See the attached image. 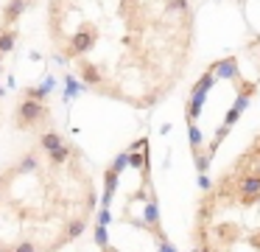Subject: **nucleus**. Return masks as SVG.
<instances>
[{"instance_id":"obj_1","label":"nucleus","mask_w":260,"mask_h":252,"mask_svg":"<svg viewBox=\"0 0 260 252\" xmlns=\"http://www.w3.org/2000/svg\"><path fill=\"white\" fill-rule=\"evenodd\" d=\"M193 0H51L56 59L92 93L151 106L182 78L193 42Z\"/></svg>"},{"instance_id":"obj_2","label":"nucleus","mask_w":260,"mask_h":252,"mask_svg":"<svg viewBox=\"0 0 260 252\" xmlns=\"http://www.w3.org/2000/svg\"><path fill=\"white\" fill-rule=\"evenodd\" d=\"M98 199L84 151L42 132L0 171V252H62L87 233Z\"/></svg>"},{"instance_id":"obj_4","label":"nucleus","mask_w":260,"mask_h":252,"mask_svg":"<svg viewBox=\"0 0 260 252\" xmlns=\"http://www.w3.org/2000/svg\"><path fill=\"white\" fill-rule=\"evenodd\" d=\"M132 179L123 182L118 165L107 171L104 207L98 218L101 252H174L159 224V199L151 182L148 143L140 140L126 151Z\"/></svg>"},{"instance_id":"obj_5","label":"nucleus","mask_w":260,"mask_h":252,"mask_svg":"<svg viewBox=\"0 0 260 252\" xmlns=\"http://www.w3.org/2000/svg\"><path fill=\"white\" fill-rule=\"evenodd\" d=\"M42 121L48 123V104L45 98H34V95H28L25 101H20L17 104V126L20 129H37L42 126Z\"/></svg>"},{"instance_id":"obj_3","label":"nucleus","mask_w":260,"mask_h":252,"mask_svg":"<svg viewBox=\"0 0 260 252\" xmlns=\"http://www.w3.org/2000/svg\"><path fill=\"white\" fill-rule=\"evenodd\" d=\"M190 238L193 252H260V134L199 196Z\"/></svg>"}]
</instances>
